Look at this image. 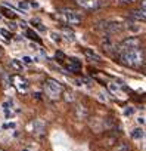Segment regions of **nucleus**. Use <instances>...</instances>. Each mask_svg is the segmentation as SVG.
<instances>
[{"mask_svg": "<svg viewBox=\"0 0 146 151\" xmlns=\"http://www.w3.org/2000/svg\"><path fill=\"white\" fill-rule=\"evenodd\" d=\"M61 17H62V19H63L66 24H69V25H78V24L81 22V17H80L77 12L71 11V9H62V11H61Z\"/></svg>", "mask_w": 146, "mask_h": 151, "instance_id": "3", "label": "nucleus"}, {"mask_svg": "<svg viewBox=\"0 0 146 151\" xmlns=\"http://www.w3.org/2000/svg\"><path fill=\"white\" fill-rule=\"evenodd\" d=\"M22 61H24L25 64H31V62H33V58H30V56H24Z\"/></svg>", "mask_w": 146, "mask_h": 151, "instance_id": "18", "label": "nucleus"}, {"mask_svg": "<svg viewBox=\"0 0 146 151\" xmlns=\"http://www.w3.org/2000/svg\"><path fill=\"white\" fill-rule=\"evenodd\" d=\"M0 151H3V150H0Z\"/></svg>", "mask_w": 146, "mask_h": 151, "instance_id": "29", "label": "nucleus"}, {"mask_svg": "<svg viewBox=\"0 0 146 151\" xmlns=\"http://www.w3.org/2000/svg\"><path fill=\"white\" fill-rule=\"evenodd\" d=\"M77 5L84 11H96V9L102 8L100 0H77Z\"/></svg>", "mask_w": 146, "mask_h": 151, "instance_id": "5", "label": "nucleus"}, {"mask_svg": "<svg viewBox=\"0 0 146 151\" xmlns=\"http://www.w3.org/2000/svg\"><path fill=\"white\" fill-rule=\"evenodd\" d=\"M84 55H86L87 58H90L92 61H96V62L100 61V56H99L95 50H92V49H84Z\"/></svg>", "mask_w": 146, "mask_h": 151, "instance_id": "10", "label": "nucleus"}, {"mask_svg": "<svg viewBox=\"0 0 146 151\" xmlns=\"http://www.w3.org/2000/svg\"><path fill=\"white\" fill-rule=\"evenodd\" d=\"M5 15H6V17H9V18H15V14H14V12H11V11H5Z\"/></svg>", "mask_w": 146, "mask_h": 151, "instance_id": "20", "label": "nucleus"}, {"mask_svg": "<svg viewBox=\"0 0 146 151\" xmlns=\"http://www.w3.org/2000/svg\"><path fill=\"white\" fill-rule=\"evenodd\" d=\"M102 47H103V50H106V52H112V50L117 47V45H115L111 39H105V40L102 42Z\"/></svg>", "mask_w": 146, "mask_h": 151, "instance_id": "9", "label": "nucleus"}, {"mask_svg": "<svg viewBox=\"0 0 146 151\" xmlns=\"http://www.w3.org/2000/svg\"><path fill=\"white\" fill-rule=\"evenodd\" d=\"M46 91H47V93H49L52 98H58V96H61V93H62V86H61L56 80L49 79V80L46 82Z\"/></svg>", "mask_w": 146, "mask_h": 151, "instance_id": "4", "label": "nucleus"}, {"mask_svg": "<svg viewBox=\"0 0 146 151\" xmlns=\"http://www.w3.org/2000/svg\"><path fill=\"white\" fill-rule=\"evenodd\" d=\"M11 65H12L15 70H18V71H22V64H21L18 59H11Z\"/></svg>", "mask_w": 146, "mask_h": 151, "instance_id": "13", "label": "nucleus"}, {"mask_svg": "<svg viewBox=\"0 0 146 151\" xmlns=\"http://www.w3.org/2000/svg\"><path fill=\"white\" fill-rule=\"evenodd\" d=\"M133 113H134L133 108H127V110H124V114H125V116H131Z\"/></svg>", "mask_w": 146, "mask_h": 151, "instance_id": "19", "label": "nucleus"}, {"mask_svg": "<svg viewBox=\"0 0 146 151\" xmlns=\"http://www.w3.org/2000/svg\"><path fill=\"white\" fill-rule=\"evenodd\" d=\"M0 55H2V50H0Z\"/></svg>", "mask_w": 146, "mask_h": 151, "instance_id": "27", "label": "nucleus"}, {"mask_svg": "<svg viewBox=\"0 0 146 151\" xmlns=\"http://www.w3.org/2000/svg\"><path fill=\"white\" fill-rule=\"evenodd\" d=\"M137 47H140V39L134 37V36H130V37L124 39L121 43H118L115 50L118 53H122V52H127V50H131V49H137Z\"/></svg>", "mask_w": 146, "mask_h": 151, "instance_id": "2", "label": "nucleus"}, {"mask_svg": "<svg viewBox=\"0 0 146 151\" xmlns=\"http://www.w3.org/2000/svg\"><path fill=\"white\" fill-rule=\"evenodd\" d=\"M19 8L24 9V11H28V5H27V3H22V2H21V3H19Z\"/></svg>", "mask_w": 146, "mask_h": 151, "instance_id": "22", "label": "nucleus"}, {"mask_svg": "<svg viewBox=\"0 0 146 151\" xmlns=\"http://www.w3.org/2000/svg\"><path fill=\"white\" fill-rule=\"evenodd\" d=\"M22 151H28V150H22Z\"/></svg>", "mask_w": 146, "mask_h": 151, "instance_id": "26", "label": "nucleus"}, {"mask_svg": "<svg viewBox=\"0 0 146 151\" xmlns=\"http://www.w3.org/2000/svg\"><path fill=\"white\" fill-rule=\"evenodd\" d=\"M27 36H28L30 39L38 40V36H37V33H36V31H33V30H27Z\"/></svg>", "mask_w": 146, "mask_h": 151, "instance_id": "14", "label": "nucleus"}, {"mask_svg": "<svg viewBox=\"0 0 146 151\" xmlns=\"http://www.w3.org/2000/svg\"><path fill=\"white\" fill-rule=\"evenodd\" d=\"M0 19H2V17H0Z\"/></svg>", "mask_w": 146, "mask_h": 151, "instance_id": "28", "label": "nucleus"}, {"mask_svg": "<svg viewBox=\"0 0 146 151\" xmlns=\"http://www.w3.org/2000/svg\"><path fill=\"white\" fill-rule=\"evenodd\" d=\"M0 34H2L5 39H8V40H9V39H12V33H9L8 30H0Z\"/></svg>", "mask_w": 146, "mask_h": 151, "instance_id": "15", "label": "nucleus"}, {"mask_svg": "<svg viewBox=\"0 0 146 151\" xmlns=\"http://www.w3.org/2000/svg\"><path fill=\"white\" fill-rule=\"evenodd\" d=\"M118 55H120V61L127 67L139 68L145 62V50L142 47L131 49V50H127V52H122V53H118Z\"/></svg>", "mask_w": 146, "mask_h": 151, "instance_id": "1", "label": "nucleus"}, {"mask_svg": "<svg viewBox=\"0 0 146 151\" xmlns=\"http://www.w3.org/2000/svg\"><path fill=\"white\" fill-rule=\"evenodd\" d=\"M137 123H139V124H143V123H145V117H139V119H137Z\"/></svg>", "mask_w": 146, "mask_h": 151, "instance_id": "23", "label": "nucleus"}, {"mask_svg": "<svg viewBox=\"0 0 146 151\" xmlns=\"http://www.w3.org/2000/svg\"><path fill=\"white\" fill-rule=\"evenodd\" d=\"M9 28H12V30H15V28H16V25H15V24H9Z\"/></svg>", "mask_w": 146, "mask_h": 151, "instance_id": "25", "label": "nucleus"}, {"mask_svg": "<svg viewBox=\"0 0 146 151\" xmlns=\"http://www.w3.org/2000/svg\"><path fill=\"white\" fill-rule=\"evenodd\" d=\"M145 18H146V15H145V11L143 9H140V11H131L130 12V19H133V21L145 22Z\"/></svg>", "mask_w": 146, "mask_h": 151, "instance_id": "8", "label": "nucleus"}, {"mask_svg": "<svg viewBox=\"0 0 146 151\" xmlns=\"http://www.w3.org/2000/svg\"><path fill=\"white\" fill-rule=\"evenodd\" d=\"M143 135H145V130L142 127H137V129H133L131 130V138L133 139H142Z\"/></svg>", "mask_w": 146, "mask_h": 151, "instance_id": "12", "label": "nucleus"}, {"mask_svg": "<svg viewBox=\"0 0 146 151\" xmlns=\"http://www.w3.org/2000/svg\"><path fill=\"white\" fill-rule=\"evenodd\" d=\"M117 151H130V145L128 144H122L117 148Z\"/></svg>", "mask_w": 146, "mask_h": 151, "instance_id": "16", "label": "nucleus"}, {"mask_svg": "<svg viewBox=\"0 0 146 151\" xmlns=\"http://www.w3.org/2000/svg\"><path fill=\"white\" fill-rule=\"evenodd\" d=\"M109 89H111L112 92H118V86H117L115 83H109Z\"/></svg>", "mask_w": 146, "mask_h": 151, "instance_id": "17", "label": "nucleus"}, {"mask_svg": "<svg viewBox=\"0 0 146 151\" xmlns=\"http://www.w3.org/2000/svg\"><path fill=\"white\" fill-rule=\"evenodd\" d=\"M33 129H34L36 133H41L44 130V123L41 120H34L33 122Z\"/></svg>", "mask_w": 146, "mask_h": 151, "instance_id": "11", "label": "nucleus"}, {"mask_svg": "<svg viewBox=\"0 0 146 151\" xmlns=\"http://www.w3.org/2000/svg\"><path fill=\"white\" fill-rule=\"evenodd\" d=\"M66 70H69L71 73H78L81 70V62L77 58H69V61L66 64Z\"/></svg>", "mask_w": 146, "mask_h": 151, "instance_id": "7", "label": "nucleus"}, {"mask_svg": "<svg viewBox=\"0 0 146 151\" xmlns=\"http://www.w3.org/2000/svg\"><path fill=\"white\" fill-rule=\"evenodd\" d=\"M121 3H124V5H130V3H134L136 0H120Z\"/></svg>", "mask_w": 146, "mask_h": 151, "instance_id": "21", "label": "nucleus"}, {"mask_svg": "<svg viewBox=\"0 0 146 151\" xmlns=\"http://www.w3.org/2000/svg\"><path fill=\"white\" fill-rule=\"evenodd\" d=\"M5 127H12V129H14V127H15V123H8Z\"/></svg>", "mask_w": 146, "mask_h": 151, "instance_id": "24", "label": "nucleus"}, {"mask_svg": "<svg viewBox=\"0 0 146 151\" xmlns=\"http://www.w3.org/2000/svg\"><path fill=\"white\" fill-rule=\"evenodd\" d=\"M99 28L106 31V33H117V31L122 30V25L120 22H115V21H105V22L99 24Z\"/></svg>", "mask_w": 146, "mask_h": 151, "instance_id": "6", "label": "nucleus"}]
</instances>
